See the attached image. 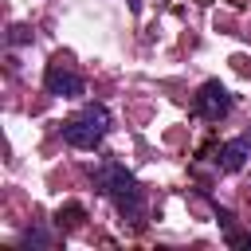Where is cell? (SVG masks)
Here are the masks:
<instances>
[{
  "instance_id": "cell-9",
  "label": "cell",
  "mask_w": 251,
  "mask_h": 251,
  "mask_svg": "<svg viewBox=\"0 0 251 251\" xmlns=\"http://www.w3.org/2000/svg\"><path fill=\"white\" fill-rule=\"evenodd\" d=\"M137 4H141V0H129V8H137Z\"/></svg>"
},
{
  "instance_id": "cell-1",
  "label": "cell",
  "mask_w": 251,
  "mask_h": 251,
  "mask_svg": "<svg viewBox=\"0 0 251 251\" xmlns=\"http://www.w3.org/2000/svg\"><path fill=\"white\" fill-rule=\"evenodd\" d=\"M90 180H94V192L114 200L118 216L129 220V224H141L145 220V188L141 180L122 165V161H102L90 169Z\"/></svg>"
},
{
  "instance_id": "cell-7",
  "label": "cell",
  "mask_w": 251,
  "mask_h": 251,
  "mask_svg": "<svg viewBox=\"0 0 251 251\" xmlns=\"http://www.w3.org/2000/svg\"><path fill=\"white\" fill-rule=\"evenodd\" d=\"M24 243H31V247H51L55 239H51V231H43V227H31V231H24Z\"/></svg>"
},
{
  "instance_id": "cell-3",
  "label": "cell",
  "mask_w": 251,
  "mask_h": 251,
  "mask_svg": "<svg viewBox=\"0 0 251 251\" xmlns=\"http://www.w3.org/2000/svg\"><path fill=\"white\" fill-rule=\"evenodd\" d=\"M192 114L204 118V122L227 118V114H231V94H227V86H224L220 78H208V82L196 90V98H192Z\"/></svg>"
},
{
  "instance_id": "cell-5",
  "label": "cell",
  "mask_w": 251,
  "mask_h": 251,
  "mask_svg": "<svg viewBox=\"0 0 251 251\" xmlns=\"http://www.w3.org/2000/svg\"><path fill=\"white\" fill-rule=\"evenodd\" d=\"M247 157H251V129L239 133V137H231V141H224V145L216 149V165H220L224 173H239V169L247 165Z\"/></svg>"
},
{
  "instance_id": "cell-2",
  "label": "cell",
  "mask_w": 251,
  "mask_h": 251,
  "mask_svg": "<svg viewBox=\"0 0 251 251\" xmlns=\"http://www.w3.org/2000/svg\"><path fill=\"white\" fill-rule=\"evenodd\" d=\"M106 133H110V110H106L102 102H90V106H82L75 118L63 122V141L75 145V149H94Z\"/></svg>"
},
{
  "instance_id": "cell-8",
  "label": "cell",
  "mask_w": 251,
  "mask_h": 251,
  "mask_svg": "<svg viewBox=\"0 0 251 251\" xmlns=\"http://www.w3.org/2000/svg\"><path fill=\"white\" fill-rule=\"evenodd\" d=\"M8 43H12V47H20V43H31V31H27L24 24H16V27L8 31Z\"/></svg>"
},
{
  "instance_id": "cell-6",
  "label": "cell",
  "mask_w": 251,
  "mask_h": 251,
  "mask_svg": "<svg viewBox=\"0 0 251 251\" xmlns=\"http://www.w3.org/2000/svg\"><path fill=\"white\" fill-rule=\"evenodd\" d=\"M55 220H59V227H78V224L86 220V208H82V204H63V208L55 212Z\"/></svg>"
},
{
  "instance_id": "cell-4",
  "label": "cell",
  "mask_w": 251,
  "mask_h": 251,
  "mask_svg": "<svg viewBox=\"0 0 251 251\" xmlns=\"http://www.w3.org/2000/svg\"><path fill=\"white\" fill-rule=\"evenodd\" d=\"M43 86H47V94H55V98H78V94L86 90L82 75H78V71H71L63 59L47 63V71H43Z\"/></svg>"
}]
</instances>
